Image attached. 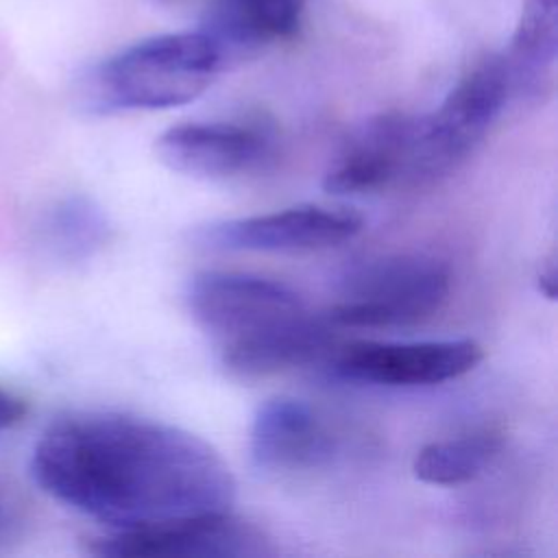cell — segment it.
<instances>
[{"label": "cell", "mask_w": 558, "mask_h": 558, "mask_svg": "<svg viewBox=\"0 0 558 558\" xmlns=\"http://www.w3.org/2000/svg\"><path fill=\"white\" fill-rule=\"evenodd\" d=\"M504 447L501 432L473 429L421 447L412 462L416 480L432 486H458L482 475Z\"/></svg>", "instance_id": "9a60e30c"}, {"label": "cell", "mask_w": 558, "mask_h": 558, "mask_svg": "<svg viewBox=\"0 0 558 558\" xmlns=\"http://www.w3.org/2000/svg\"><path fill=\"white\" fill-rule=\"evenodd\" d=\"M451 292L449 266L425 253L368 259L340 283L329 320L340 327H405L434 316Z\"/></svg>", "instance_id": "277c9868"}, {"label": "cell", "mask_w": 558, "mask_h": 558, "mask_svg": "<svg viewBox=\"0 0 558 558\" xmlns=\"http://www.w3.org/2000/svg\"><path fill=\"white\" fill-rule=\"evenodd\" d=\"M558 272H556V253L551 251L549 257L541 264V270H538V290L547 296V299H554L556 296V290H558Z\"/></svg>", "instance_id": "ac0fdd59"}, {"label": "cell", "mask_w": 558, "mask_h": 558, "mask_svg": "<svg viewBox=\"0 0 558 558\" xmlns=\"http://www.w3.org/2000/svg\"><path fill=\"white\" fill-rule=\"evenodd\" d=\"M275 135L259 122H187L163 131L157 159L196 179H229L259 168L272 153Z\"/></svg>", "instance_id": "9c48e42d"}, {"label": "cell", "mask_w": 558, "mask_h": 558, "mask_svg": "<svg viewBox=\"0 0 558 558\" xmlns=\"http://www.w3.org/2000/svg\"><path fill=\"white\" fill-rule=\"evenodd\" d=\"M510 94L501 54L473 61L442 102L432 113L418 116L403 183L425 185L456 170L484 140Z\"/></svg>", "instance_id": "3957f363"}, {"label": "cell", "mask_w": 558, "mask_h": 558, "mask_svg": "<svg viewBox=\"0 0 558 558\" xmlns=\"http://www.w3.org/2000/svg\"><path fill=\"white\" fill-rule=\"evenodd\" d=\"M26 414L28 401L22 395L0 386V432L20 425L26 418Z\"/></svg>", "instance_id": "e0dca14e"}, {"label": "cell", "mask_w": 558, "mask_h": 558, "mask_svg": "<svg viewBox=\"0 0 558 558\" xmlns=\"http://www.w3.org/2000/svg\"><path fill=\"white\" fill-rule=\"evenodd\" d=\"M331 344L329 325L310 312L268 331L220 344L225 368L242 379L268 377L312 362Z\"/></svg>", "instance_id": "7c38bea8"}, {"label": "cell", "mask_w": 558, "mask_h": 558, "mask_svg": "<svg viewBox=\"0 0 558 558\" xmlns=\"http://www.w3.org/2000/svg\"><path fill=\"white\" fill-rule=\"evenodd\" d=\"M364 227L357 211L349 207L294 205L268 214L231 218L203 225L192 240L216 251L301 253L342 244Z\"/></svg>", "instance_id": "8992f818"}, {"label": "cell", "mask_w": 558, "mask_h": 558, "mask_svg": "<svg viewBox=\"0 0 558 558\" xmlns=\"http://www.w3.org/2000/svg\"><path fill=\"white\" fill-rule=\"evenodd\" d=\"M558 54V0H523L521 15L504 57L510 92L543 98L554 83Z\"/></svg>", "instance_id": "4fadbf2b"}, {"label": "cell", "mask_w": 558, "mask_h": 558, "mask_svg": "<svg viewBox=\"0 0 558 558\" xmlns=\"http://www.w3.org/2000/svg\"><path fill=\"white\" fill-rule=\"evenodd\" d=\"M185 301L194 320L220 344L268 331L307 312L290 286L231 270L196 272Z\"/></svg>", "instance_id": "5b68a950"}, {"label": "cell", "mask_w": 558, "mask_h": 558, "mask_svg": "<svg viewBox=\"0 0 558 558\" xmlns=\"http://www.w3.org/2000/svg\"><path fill=\"white\" fill-rule=\"evenodd\" d=\"M248 449L253 462L264 471H305L331 458L333 438L307 403L272 397L253 416Z\"/></svg>", "instance_id": "8fae6325"}, {"label": "cell", "mask_w": 558, "mask_h": 558, "mask_svg": "<svg viewBox=\"0 0 558 558\" xmlns=\"http://www.w3.org/2000/svg\"><path fill=\"white\" fill-rule=\"evenodd\" d=\"M418 116L386 111L366 120L344 142L323 177L329 194H364L405 181Z\"/></svg>", "instance_id": "30bf717a"}, {"label": "cell", "mask_w": 558, "mask_h": 558, "mask_svg": "<svg viewBox=\"0 0 558 558\" xmlns=\"http://www.w3.org/2000/svg\"><path fill=\"white\" fill-rule=\"evenodd\" d=\"M85 549L107 558H240L270 554L264 534L229 510L155 527L109 530L89 538Z\"/></svg>", "instance_id": "52a82bcc"}, {"label": "cell", "mask_w": 558, "mask_h": 558, "mask_svg": "<svg viewBox=\"0 0 558 558\" xmlns=\"http://www.w3.org/2000/svg\"><path fill=\"white\" fill-rule=\"evenodd\" d=\"M46 244L61 259H85L100 251L111 238V225L105 211L85 196L59 201L44 225Z\"/></svg>", "instance_id": "2e32d148"}, {"label": "cell", "mask_w": 558, "mask_h": 558, "mask_svg": "<svg viewBox=\"0 0 558 558\" xmlns=\"http://www.w3.org/2000/svg\"><path fill=\"white\" fill-rule=\"evenodd\" d=\"M222 48L205 33L142 39L100 61L83 81L92 111H155L198 98L225 65Z\"/></svg>", "instance_id": "7a4b0ae2"}, {"label": "cell", "mask_w": 558, "mask_h": 558, "mask_svg": "<svg viewBox=\"0 0 558 558\" xmlns=\"http://www.w3.org/2000/svg\"><path fill=\"white\" fill-rule=\"evenodd\" d=\"M31 475L52 499L109 530L222 512L235 497L227 462L203 438L120 412L52 421L33 447Z\"/></svg>", "instance_id": "6da1fadb"}, {"label": "cell", "mask_w": 558, "mask_h": 558, "mask_svg": "<svg viewBox=\"0 0 558 558\" xmlns=\"http://www.w3.org/2000/svg\"><path fill=\"white\" fill-rule=\"evenodd\" d=\"M307 0H214L205 33L222 48H253L292 37Z\"/></svg>", "instance_id": "5bb4252c"}, {"label": "cell", "mask_w": 558, "mask_h": 558, "mask_svg": "<svg viewBox=\"0 0 558 558\" xmlns=\"http://www.w3.org/2000/svg\"><path fill=\"white\" fill-rule=\"evenodd\" d=\"M484 357L471 338L379 342L357 340L333 355V371L351 381L375 386H434L473 371Z\"/></svg>", "instance_id": "ba28073f"}]
</instances>
